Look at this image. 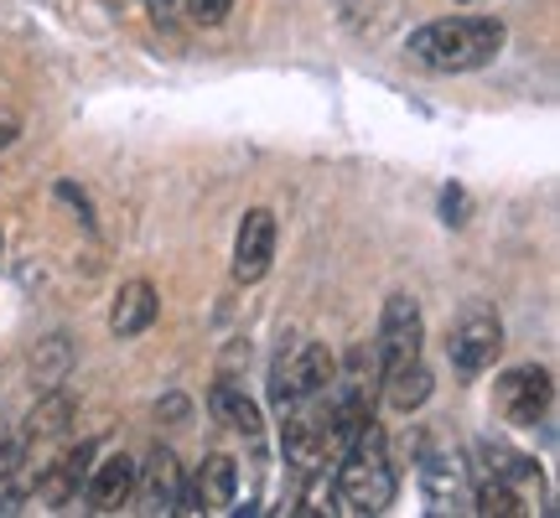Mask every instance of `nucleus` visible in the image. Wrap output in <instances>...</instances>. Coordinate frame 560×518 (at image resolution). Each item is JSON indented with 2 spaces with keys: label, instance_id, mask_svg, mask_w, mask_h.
I'll return each mask as SVG.
<instances>
[{
  "label": "nucleus",
  "instance_id": "3",
  "mask_svg": "<svg viewBox=\"0 0 560 518\" xmlns=\"http://www.w3.org/2000/svg\"><path fill=\"white\" fill-rule=\"evenodd\" d=\"M332 374H338V358L327 353V342H296V348L280 353L276 368H270V399H276V410L327 395Z\"/></svg>",
  "mask_w": 560,
  "mask_h": 518
},
{
  "label": "nucleus",
  "instance_id": "1",
  "mask_svg": "<svg viewBox=\"0 0 560 518\" xmlns=\"http://www.w3.org/2000/svg\"><path fill=\"white\" fill-rule=\"evenodd\" d=\"M509 26L499 16H441L405 37V58L425 73H478L503 52Z\"/></svg>",
  "mask_w": 560,
  "mask_h": 518
},
{
  "label": "nucleus",
  "instance_id": "20",
  "mask_svg": "<svg viewBox=\"0 0 560 518\" xmlns=\"http://www.w3.org/2000/svg\"><path fill=\"white\" fill-rule=\"evenodd\" d=\"M472 508L488 514V518H514V514H524V498L514 493V482L482 478L478 487H472Z\"/></svg>",
  "mask_w": 560,
  "mask_h": 518
},
{
  "label": "nucleus",
  "instance_id": "10",
  "mask_svg": "<svg viewBox=\"0 0 560 518\" xmlns=\"http://www.w3.org/2000/svg\"><path fill=\"white\" fill-rule=\"evenodd\" d=\"M130 498H136V461L125 457V451H109L104 461L89 467V478H83L89 514H120Z\"/></svg>",
  "mask_w": 560,
  "mask_h": 518
},
{
  "label": "nucleus",
  "instance_id": "21",
  "mask_svg": "<svg viewBox=\"0 0 560 518\" xmlns=\"http://www.w3.org/2000/svg\"><path fill=\"white\" fill-rule=\"evenodd\" d=\"M182 11L198 21V26H223L229 11H234V0H182Z\"/></svg>",
  "mask_w": 560,
  "mask_h": 518
},
{
  "label": "nucleus",
  "instance_id": "4",
  "mask_svg": "<svg viewBox=\"0 0 560 518\" xmlns=\"http://www.w3.org/2000/svg\"><path fill=\"white\" fill-rule=\"evenodd\" d=\"M503 353V321L493 306H467L462 321L452 327V338H446V358L457 368L462 379H478L488 374Z\"/></svg>",
  "mask_w": 560,
  "mask_h": 518
},
{
  "label": "nucleus",
  "instance_id": "17",
  "mask_svg": "<svg viewBox=\"0 0 560 518\" xmlns=\"http://www.w3.org/2000/svg\"><path fill=\"white\" fill-rule=\"evenodd\" d=\"M384 384V399H389V410H400V415H410V410H420L425 399H431V368L425 363H400V368H389V374H380Z\"/></svg>",
  "mask_w": 560,
  "mask_h": 518
},
{
  "label": "nucleus",
  "instance_id": "13",
  "mask_svg": "<svg viewBox=\"0 0 560 518\" xmlns=\"http://www.w3.org/2000/svg\"><path fill=\"white\" fill-rule=\"evenodd\" d=\"M161 311V296L151 280H125L120 291H115V306H109V332L120 342L140 338V332H151V321Z\"/></svg>",
  "mask_w": 560,
  "mask_h": 518
},
{
  "label": "nucleus",
  "instance_id": "12",
  "mask_svg": "<svg viewBox=\"0 0 560 518\" xmlns=\"http://www.w3.org/2000/svg\"><path fill=\"white\" fill-rule=\"evenodd\" d=\"M420 487H425V498L436 514H452L462 503H472L467 493V467H462L457 451H425L420 457Z\"/></svg>",
  "mask_w": 560,
  "mask_h": 518
},
{
  "label": "nucleus",
  "instance_id": "16",
  "mask_svg": "<svg viewBox=\"0 0 560 518\" xmlns=\"http://www.w3.org/2000/svg\"><path fill=\"white\" fill-rule=\"evenodd\" d=\"M68 420H73V395H68L62 384H52V389H42V399L32 404V415H26V425H21V440H26V446L52 440V436L68 431Z\"/></svg>",
  "mask_w": 560,
  "mask_h": 518
},
{
  "label": "nucleus",
  "instance_id": "24",
  "mask_svg": "<svg viewBox=\"0 0 560 518\" xmlns=\"http://www.w3.org/2000/svg\"><path fill=\"white\" fill-rule=\"evenodd\" d=\"M16 136H21V120L11 115V109H0V151H5V145H11Z\"/></svg>",
  "mask_w": 560,
  "mask_h": 518
},
{
  "label": "nucleus",
  "instance_id": "22",
  "mask_svg": "<svg viewBox=\"0 0 560 518\" xmlns=\"http://www.w3.org/2000/svg\"><path fill=\"white\" fill-rule=\"evenodd\" d=\"M441 213H446V223H467V192H462V187H446V192H441Z\"/></svg>",
  "mask_w": 560,
  "mask_h": 518
},
{
  "label": "nucleus",
  "instance_id": "2",
  "mask_svg": "<svg viewBox=\"0 0 560 518\" xmlns=\"http://www.w3.org/2000/svg\"><path fill=\"white\" fill-rule=\"evenodd\" d=\"M338 498H342V514H384L395 493H400V472L389 461V440L384 431L369 420L359 431V440L348 446L338 457Z\"/></svg>",
  "mask_w": 560,
  "mask_h": 518
},
{
  "label": "nucleus",
  "instance_id": "9",
  "mask_svg": "<svg viewBox=\"0 0 560 518\" xmlns=\"http://www.w3.org/2000/svg\"><path fill=\"white\" fill-rule=\"evenodd\" d=\"M94 457H100V446H94V440H79V446L62 451L52 467H42L37 482H32V498H37L42 508H68V503H79L83 478H89Z\"/></svg>",
  "mask_w": 560,
  "mask_h": 518
},
{
  "label": "nucleus",
  "instance_id": "5",
  "mask_svg": "<svg viewBox=\"0 0 560 518\" xmlns=\"http://www.w3.org/2000/svg\"><path fill=\"white\" fill-rule=\"evenodd\" d=\"M280 451L291 467L312 472V467H327L332 457V431H327V399H301V404H285L280 410Z\"/></svg>",
  "mask_w": 560,
  "mask_h": 518
},
{
  "label": "nucleus",
  "instance_id": "19",
  "mask_svg": "<svg viewBox=\"0 0 560 518\" xmlns=\"http://www.w3.org/2000/svg\"><path fill=\"white\" fill-rule=\"evenodd\" d=\"M296 514L306 518H322V514H342V498H338V478H327L322 467H312L306 472V487H301V503Z\"/></svg>",
  "mask_w": 560,
  "mask_h": 518
},
{
  "label": "nucleus",
  "instance_id": "23",
  "mask_svg": "<svg viewBox=\"0 0 560 518\" xmlns=\"http://www.w3.org/2000/svg\"><path fill=\"white\" fill-rule=\"evenodd\" d=\"M58 198H62V202H73V208H79L83 228H94V208H89V198H83V192H79V187H73V181H58Z\"/></svg>",
  "mask_w": 560,
  "mask_h": 518
},
{
  "label": "nucleus",
  "instance_id": "7",
  "mask_svg": "<svg viewBox=\"0 0 560 518\" xmlns=\"http://www.w3.org/2000/svg\"><path fill=\"white\" fill-rule=\"evenodd\" d=\"M420 342H425V317H420L416 296H389L380 317V338H374V358H380V374L400 368V363L420 358Z\"/></svg>",
  "mask_w": 560,
  "mask_h": 518
},
{
  "label": "nucleus",
  "instance_id": "6",
  "mask_svg": "<svg viewBox=\"0 0 560 518\" xmlns=\"http://www.w3.org/2000/svg\"><path fill=\"white\" fill-rule=\"evenodd\" d=\"M493 399H499V415L509 425H540L550 415V399H556V374L545 363H520L499 379Z\"/></svg>",
  "mask_w": 560,
  "mask_h": 518
},
{
  "label": "nucleus",
  "instance_id": "15",
  "mask_svg": "<svg viewBox=\"0 0 560 518\" xmlns=\"http://www.w3.org/2000/svg\"><path fill=\"white\" fill-rule=\"evenodd\" d=\"M198 493H202V514H229L234 508V498H240V467H234V457H223V451H213V457L198 467Z\"/></svg>",
  "mask_w": 560,
  "mask_h": 518
},
{
  "label": "nucleus",
  "instance_id": "14",
  "mask_svg": "<svg viewBox=\"0 0 560 518\" xmlns=\"http://www.w3.org/2000/svg\"><path fill=\"white\" fill-rule=\"evenodd\" d=\"M208 410H213V420H219L223 431H234V436H244V440H255L265 431V420H260V404L244 395L240 384H213L208 389Z\"/></svg>",
  "mask_w": 560,
  "mask_h": 518
},
{
  "label": "nucleus",
  "instance_id": "11",
  "mask_svg": "<svg viewBox=\"0 0 560 518\" xmlns=\"http://www.w3.org/2000/svg\"><path fill=\"white\" fill-rule=\"evenodd\" d=\"M182 461L166 451V446H156L151 457H145V467H136V498L145 514H177V498H182Z\"/></svg>",
  "mask_w": 560,
  "mask_h": 518
},
{
  "label": "nucleus",
  "instance_id": "25",
  "mask_svg": "<svg viewBox=\"0 0 560 518\" xmlns=\"http://www.w3.org/2000/svg\"><path fill=\"white\" fill-rule=\"evenodd\" d=\"M0 244H5V239H0Z\"/></svg>",
  "mask_w": 560,
  "mask_h": 518
},
{
  "label": "nucleus",
  "instance_id": "18",
  "mask_svg": "<svg viewBox=\"0 0 560 518\" xmlns=\"http://www.w3.org/2000/svg\"><path fill=\"white\" fill-rule=\"evenodd\" d=\"M482 461H488V478L499 482H535L540 478V467H535V457H524V451H509V446H499V440H488L482 446Z\"/></svg>",
  "mask_w": 560,
  "mask_h": 518
},
{
  "label": "nucleus",
  "instance_id": "8",
  "mask_svg": "<svg viewBox=\"0 0 560 518\" xmlns=\"http://www.w3.org/2000/svg\"><path fill=\"white\" fill-rule=\"evenodd\" d=\"M276 213L270 208H249L240 223V234H234V280L240 285H255V280L270 275V264H276Z\"/></svg>",
  "mask_w": 560,
  "mask_h": 518
}]
</instances>
